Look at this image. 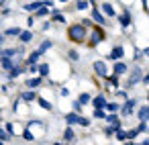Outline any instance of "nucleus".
Masks as SVG:
<instances>
[{
  "mask_svg": "<svg viewBox=\"0 0 149 145\" xmlns=\"http://www.w3.org/2000/svg\"><path fill=\"white\" fill-rule=\"evenodd\" d=\"M68 37H70L74 43H84V39H86V25H84V23L72 25V27L68 29Z\"/></svg>",
  "mask_w": 149,
  "mask_h": 145,
  "instance_id": "1",
  "label": "nucleus"
},
{
  "mask_svg": "<svg viewBox=\"0 0 149 145\" xmlns=\"http://www.w3.org/2000/svg\"><path fill=\"white\" fill-rule=\"evenodd\" d=\"M102 39H104V31H102L100 27H96V29L92 31V35H90V41H88V43H90V47H94V45H98Z\"/></svg>",
  "mask_w": 149,
  "mask_h": 145,
  "instance_id": "2",
  "label": "nucleus"
},
{
  "mask_svg": "<svg viewBox=\"0 0 149 145\" xmlns=\"http://www.w3.org/2000/svg\"><path fill=\"white\" fill-rule=\"evenodd\" d=\"M135 106H137V100H127L125 106H123V114H125V116H131L133 110H135Z\"/></svg>",
  "mask_w": 149,
  "mask_h": 145,
  "instance_id": "3",
  "label": "nucleus"
},
{
  "mask_svg": "<svg viewBox=\"0 0 149 145\" xmlns=\"http://www.w3.org/2000/svg\"><path fill=\"white\" fill-rule=\"evenodd\" d=\"M139 80H141V70H139V68H135V70H133V74L129 76V82H127V86H133V84H137Z\"/></svg>",
  "mask_w": 149,
  "mask_h": 145,
  "instance_id": "4",
  "label": "nucleus"
},
{
  "mask_svg": "<svg viewBox=\"0 0 149 145\" xmlns=\"http://www.w3.org/2000/svg\"><path fill=\"white\" fill-rule=\"evenodd\" d=\"M118 21H120V25L127 29V27L131 25V10H129V8H125V13L120 15V19H118Z\"/></svg>",
  "mask_w": 149,
  "mask_h": 145,
  "instance_id": "5",
  "label": "nucleus"
},
{
  "mask_svg": "<svg viewBox=\"0 0 149 145\" xmlns=\"http://www.w3.org/2000/svg\"><path fill=\"white\" fill-rule=\"evenodd\" d=\"M94 72H96L100 78H106V76H108V74H106V66H104L102 61H96V63H94Z\"/></svg>",
  "mask_w": 149,
  "mask_h": 145,
  "instance_id": "6",
  "label": "nucleus"
},
{
  "mask_svg": "<svg viewBox=\"0 0 149 145\" xmlns=\"http://www.w3.org/2000/svg\"><path fill=\"white\" fill-rule=\"evenodd\" d=\"M127 72V63H123L120 59H116V63H114V74L116 76H123Z\"/></svg>",
  "mask_w": 149,
  "mask_h": 145,
  "instance_id": "7",
  "label": "nucleus"
},
{
  "mask_svg": "<svg viewBox=\"0 0 149 145\" xmlns=\"http://www.w3.org/2000/svg\"><path fill=\"white\" fill-rule=\"evenodd\" d=\"M65 123H68V125H76V123H80V114H78V112H70V114H65Z\"/></svg>",
  "mask_w": 149,
  "mask_h": 145,
  "instance_id": "8",
  "label": "nucleus"
},
{
  "mask_svg": "<svg viewBox=\"0 0 149 145\" xmlns=\"http://www.w3.org/2000/svg\"><path fill=\"white\" fill-rule=\"evenodd\" d=\"M120 57H123V47L118 45V47H114V49L110 51V59L116 61V59H120Z\"/></svg>",
  "mask_w": 149,
  "mask_h": 145,
  "instance_id": "9",
  "label": "nucleus"
},
{
  "mask_svg": "<svg viewBox=\"0 0 149 145\" xmlns=\"http://www.w3.org/2000/svg\"><path fill=\"white\" fill-rule=\"evenodd\" d=\"M90 100H92V98H90ZM92 104H94L96 108H104V104H106V98H104V96L100 94V96H96V98L92 100Z\"/></svg>",
  "mask_w": 149,
  "mask_h": 145,
  "instance_id": "10",
  "label": "nucleus"
},
{
  "mask_svg": "<svg viewBox=\"0 0 149 145\" xmlns=\"http://www.w3.org/2000/svg\"><path fill=\"white\" fill-rule=\"evenodd\" d=\"M19 37H21V41H23V43H29V41L33 39V33H31V31H21V33H19Z\"/></svg>",
  "mask_w": 149,
  "mask_h": 145,
  "instance_id": "11",
  "label": "nucleus"
},
{
  "mask_svg": "<svg viewBox=\"0 0 149 145\" xmlns=\"http://www.w3.org/2000/svg\"><path fill=\"white\" fill-rule=\"evenodd\" d=\"M106 121H108V123H110V127H114V129H118V127H120V121H118V116H116V114L106 116Z\"/></svg>",
  "mask_w": 149,
  "mask_h": 145,
  "instance_id": "12",
  "label": "nucleus"
},
{
  "mask_svg": "<svg viewBox=\"0 0 149 145\" xmlns=\"http://www.w3.org/2000/svg\"><path fill=\"white\" fill-rule=\"evenodd\" d=\"M92 19H94L98 25H104V23H106V21H104V17L100 15V10H92Z\"/></svg>",
  "mask_w": 149,
  "mask_h": 145,
  "instance_id": "13",
  "label": "nucleus"
},
{
  "mask_svg": "<svg viewBox=\"0 0 149 145\" xmlns=\"http://www.w3.org/2000/svg\"><path fill=\"white\" fill-rule=\"evenodd\" d=\"M139 119L141 121H147L149 119V106H141L139 108Z\"/></svg>",
  "mask_w": 149,
  "mask_h": 145,
  "instance_id": "14",
  "label": "nucleus"
},
{
  "mask_svg": "<svg viewBox=\"0 0 149 145\" xmlns=\"http://www.w3.org/2000/svg\"><path fill=\"white\" fill-rule=\"evenodd\" d=\"M37 74H39L41 78H45V76L49 74V66H47V63H43V66H39V68H37Z\"/></svg>",
  "mask_w": 149,
  "mask_h": 145,
  "instance_id": "15",
  "label": "nucleus"
},
{
  "mask_svg": "<svg viewBox=\"0 0 149 145\" xmlns=\"http://www.w3.org/2000/svg\"><path fill=\"white\" fill-rule=\"evenodd\" d=\"M63 141H65V143H72V141H74V131H72L70 127H68L65 133H63Z\"/></svg>",
  "mask_w": 149,
  "mask_h": 145,
  "instance_id": "16",
  "label": "nucleus"
},
{
  "mask_svg": "<svg viewBox=\"0 0 149 145\" xmlns=\"http://www.w3.org/2000/svg\"><path fill=\"white\" fill-rule=\"evenodd\" d=\"M2 68L4 70H10V68H15V61L10 57H2Z\"/></svg>",
  "mask_w": 149,
  "mask_h": 145,
  "instance_id": "17",
  "label": "nucleus"
},
{
  "mask_svg": "<svg viewBox=\"0 0 149 145\" xmlns=\"http://www.w3.org/2000/svg\"><path fill=\"white\" fill-rule=\"evenodd\" d=\"M21 74H23V68L15 66V68H10V74H8V76H10V78H19Z\"/></svg>",
  "mask_w": 149,
  "mask_h": 145,
  "instance_id": "18",
  "label": "nucleus"
},
{
  "mask_svg": "<svg viewBox=\"0 0 149 145\" xmlns=\"http://www.w3.org/2000/svg\"><path fill=\"white\" fill-rule=\"evenodd\" d=\"M39 6H43V2H31V4H27V6H25V10L33 13V10H37Z\"/></svg>",
  "mask_w": 149,
  "mask_h": 145,
  "instance_id": "19",
  "label": "nucleus"
},
{
  "mask_svg": "<svg viewBox=\"0 0 149 145\" xmlns=\"http://www.w3.org/2000/svg\"><path fill=\"white\" fill-rule=\"evenodd\" d=\"M41 84V78H31V80H27V86L29 88H37Z\"/></svg>",
  "mask_w": 149,
  "mask_h": 145,
  "instance_id": "20",
  "label": "nucleus"
},
{
  "mask_svg": "<svg viewBox=\"0 0 149 145\" xmlns=\"http://www.w3.org/2000/svg\"><path fill=\"white\" fill-rule=\"evenodd\" d=\"M102 10H104V15H108V17H114V8H112L110 4H102Z\"/></svg>",
  "mask_w": 149,
  "mask_h": 145,
  "instance_id": "21",
  "label": "nucleus"
},
{
  "mask_svg": "<svg viewBox=\"0 0 149 145\" xmlns=\"http://www.w3.org/2000/svg\"><path fill=\"white\" fill-rule=\"evenodd\" d=\"M51 45H53V43H51V41H43V43H41V47H39V49H37V51H39V53H45V51H47V49H49V47H51Z\"/></svg>",
  "mask_w": 149,
  "mask_h": 145,
  "instance_id": "22",
  "label": "nucleus"
},
{
  "mask_svg": "<svg viewBox=\"0 0 149 145\" xmlns=\"http://www.w3.org/2000/svg\"><path fill=\"white\" fill-rule=\"evenodd\" d=\"M78 102H80V104H88V102H90V94L82 92V94H80V98H78Z\"/></svg>",
  "mask_w": 149,
  "mask_h": 145,
  "instance_id": "23",
  "label": "nucleus"
},
{
  "mask_svg": "<svg viewBox=\"0 0 149 145\" xmlns=\"http://www.w3.org/2000/svg\"><path fill=\"white\" fill-rule=\"evenodd\" d=\"M104 108H106L108 112H116V110H118V104H116V102H108V104H104Z\"/></svg>",
  "mask_w": 149,
  "mask_h": 145,
  "instance_id": "24",
  "label": "nucleus"
},
{
  "mask_svg": "<svg viewBox=\"0 0 149 145\" xmlns=\"http://www.w3.org/2000/svg\"><path fill=\"white\" fill-rule=\"evenodd\" d=\"M116 131V141H127V133L125 131H120V127L118 129H114Z\"/></svg>",
  "mask_w": 149,
  "mask_h": 145,
  "instance_id": "25",
  "label": "nucleus"
},
{
  "mask_svg": "<svg viewBox=\"0 0 149 145\" xmlns=\"http://www.w3.org/2000/svg\"><path fill=\"white\" fill-rule=\"evenodd\" d=\"M39 55H41L39 51H33V53L29 55V59H27V61H29V63H37V59H39Z\"/></svg>",
  "mask_w": 149,
  "mask_h": 145,
  "instance_id": "26",
  "label": "nucleus"
},
{
  "mask_svg": "<svg viewBox=\"0 0 149 145\" xmlns=\"http://www.w3.org/2000/svg\"><path fill=\"white\" fill-rule=\"evenodd\" d=\"M23 100H27V102H31V100H35V92H23V96H21Z\"/></svg>",
  "mask_w": 149,
  "mask_h": 145,
  "instance_id": "27",
  "label": "nucleus"
},
{
  "mask_svg": "<svg viewBox=\"0 0 149 145\" xmlns=\"http://www.w3.org/2000/svg\"><path fill=\"white\" fill-rule=\"evenodd\" d=\"M51 10H53V21H57V23H65V19H63V17H61L55 8H51Z\"/></svg>",
  "mask_w": 149,
  "mask_h": 145,
  "instance_id": "28",
  "label": "nucleus"
},
{
  "mask_svg": "<svg viewBox=\"0 0 149 145\" xmlns=\"http://www.w3.org/2000/svg\"><path fill=\"white\" fill-rule=\"evenodd\" d=\"M39 104H41V108H45V110H51V108H53V106H51L45 98H39Z\"/></svg>",
  "mask_w": 149,
  "mask_h": 145,
  "instance_id": "29",
  "label": "nucleus"
},
{
  "mask_svg": "<svg viewBox=\"0 0 149 145\" xmlns=\"http://www.w3.org/2000/svg\"><path fill=\"white\" fill-rule=\"evenodd\" d=\"M76 6H78V10H86L88 8V0H78Z\"/></svg>",
  "mask_w": 149,
  "mask_h": 145,
  "instance_id": "30",
  "label": "nucleus"
},
{
  "mask_svg": "<svg viewBox=\"0 0 149 145\" xmlns=\"http://www.w3.org/2000/svg\"><path fill=\"white\" fill-rule=\"evenodd\" d=\"M94 116H96V119H104L106 114H104V110H102V108H94Z\"/></svg>",
  "mask_w": 149,
  "mask_h": 145,
  "instance_id": "31",
  "label": "nucleus"
},
{
  "mask_svg": "<svg viewBox=\"0 0 149 145\" xmlns=\"http://www.w3.org/2000/svg\"><path fill=\"white\" fill-rule=\"evenodd\" d=\"M147 131V121H141V125L137 127V133H145Z\"/></svg>",
  "mask_w": 149,
  "mask_h": 145,
  "instance_id": "32",
  "label": "nucleus"
},
{
  "mask_svg": "<svg viewBox=\"0 0 149 145\" xmlns=\"http://www.w3.org/2000/svg\"><path fill=\"white\" fill-rule=\"evenodd\" d=\"M23 137H25V141H35V137H33V133H31L29 129H27V131L23 133Z\"/></svg>",
  "mask_w": 149,
  "mask_h": 145,
  "instance_id": "33",
  "label": "nucleus"
},
{
  "mask_svg": "<svg viewBox=\"0 0 149 145\" xmlns=\"http://www.w3.org/2000/svg\"><path fill=\"white\" fill-rule=\"evenodd\" d=\"M68 55H70V59H72V61H78V59H80V55H78V51H74V49H72V51H70Z\"/></svg>",
  "mask_w": 149,
  "mask_h": 145,
  "instance_id": "34",
  "label": "nucleus"
},
{
  "mask_svg": "<svg viewBox=\"0 0 149 145\" xmlns=\"http://www.w3.org/2000/svg\"><path fill=\"white\" fill-rule=\"evenodd\" d=\"M19 33H21V31H19L17 27H13V29H6V33H4V35H19Z\"/></svg>",
  "mask_w": 149,
  "mask_h": 145,
  "instance_id": "35",
  "label": "nucleus"
},
{
  "mask_svg": "<svg viewBox=\"0 0 149 145\" xmlns=\"http://www.w3.org/2000/svg\"><path fill=\"white\" fill-rule=\"evenodd\" d=\"M108 82H110L112 86H118V76H110V78H108Z\"/></svg>",
  "mask_w": 149,
  "mask_h": 145,
  "instance_id": "36",
  "label": "nucleus"
},
{
  "mask_svg": "<svg viewBox=\"0 0 149 145\" xmlns=\"http://www.w3.org/2000/svg\"><path fill=\"white\" fill-rule=\"evenodd\" d=\"M0 141H2V143H4V141H8V133H4L2 129H0Z\"/></svg>",
  "mask_w": 149,
  "mask_h": 145,
  "instance_id": "37",
  "label": "nucleus"
},
{
  "mask_svg": "<svg viewBox=\"0 0 149 145\" xmlns=\"http://www.w3.org/2000/svg\"><path fill=\"white\" fill-rule=\"evenodd\" d=\"M80 125L88 127V125H90V119H86V116H80Z\"/></svg>",
  "mask_w": 149,
  "mask_h": 145,
  "instance_id": "38",
  "label": "nucleus"
},
{
  "mask_svg": "<svg viewBox=\"0 0 149 145\" xmlns=\"http://www.w3.org/2000/svg\"><path fill=\"white\" fill-rule=\"evenodd\" d=\"M82 110V104L80 102H74V112H80Z\"/></svg>",
  "mask_w": 149,
  "mask_h": 145,
  "instance_id": "39",
  "label": "nucleus"
},
{
  "mask_svg": "<svg viewBox=\"0 0 149 145\" xmlns=\"http://www.w3.org/2000/svg\"><path fill=\"white\" fill-rule=\"evenodd\" d=\"M6 133H8V135H13V133H15V129H13V125H10V123L6 125Z\"/></svg>",
  "mask_w": 149,
  "mask_h": 145,
  "instance_id": "40",
  "label": "nucleus"
},
{
  "mask_svg": "<svg viewBox=\"0 0 149 145\" xmlns=\"http://www.w3.org/2000/svg\"><path fill=\"white\" fill-rule=\"evenodd\" d=\"M104 133H106V135H112V133H114V127H106Z\"/></svg>",
  "mask_w": 149,
  "mask_h": 145,
  "instance_id": "41",
  "label": "nucleus"
},
{
  "mask_svg": "<svg viewBox=\"0 0 149 145\" xmlns=\"http://www.w3.org/2000/svg\"><path fill=\"white\" fill-rule=\"evenodd\" d=\"M4 43V35H0V45H2Z\"/></svg>",
  "mask_w": 149,
  "mask_h": 145,
  "instance_id": "42",
  "label": "nucleus"
},
{
  "mask_svg": "<svg viewBox=\"0 0 149 145\" xmlns=\"http://www.w3.org/2000/svg\"><path fill=\"white\" fill-rule=\"evenodd\" d=\"M2 4H4V0H0V6H2Z\"/></svg>",
  "mask_w": 149,
  "mask_h": 145,
  "instance_id": "43",
  "label": "nucleus"
},
{
  "mask_svg": "<svg viewBox=\"0 0 149 145\" xmlns=\"http://www.w3.org/2000/svg\"><path fill=\"white\" fill-rule=\"evenodd\" d=\"M59 2H68V0H59Z\"/></svg>",
  "mask_w": 149,
  "mask_h": 145,
  "instance_id": "44",
  "label": "nucleus"
}]
</instances>
